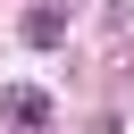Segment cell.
Segmentation results:
<instances>
[{"label":"cell","instance_id":"cell-2","mask_svg":"<svg viewBox=\"0 0 134 134\" xmlns=\"http://www.w3.org/2000/svg\"><path fill=\"white\" fill-rule=\"evenodd\" d=\"M59 34H67V17H59V8H25V42H34V50H50Z\"/></svg>","mask_w":134,"mask_h":134},{"label":"cell","instance_id":"cell-1","mask_svg":"<svg viewBox=\"0 0 134 134\" xmlns=\"http://www.w3.org/2000/svg\"><path fill=\"white\" fill-rule=\"evenodd\" d=\"M0 109H8L17 126H42V117H50V100H42L34 84H17V92H0Z\"/></svg>","mask_w":134,"mask_h":134}]
</instances>
